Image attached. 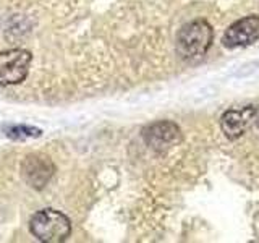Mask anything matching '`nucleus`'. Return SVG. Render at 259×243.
I'll return each mask as SVG.
<instances>
[{
  "label": "nucleus",
  "instance_id": "2",
  "mask_svg": "<svg viewBox=\"0 0 259 243\" xmlns=\"http://www.w3.org/2000/svg\"><path fill=\"white\" fill-rule=\"evenodd\" d=\"M29 230L39 241L60 243L65 241L71 233L70 219L60 211L42 209L31 217Z\"/></svg>",
  "mask_w": 259,
  "mask_h": 243
},
{
  "label": "nucleus",
  "instance_id": "3",
  "mask_svg": "<svg viewBox=\"0 0 259 243\" xmlns=\"http://www.w3.org/2000/svg\"><path fill=\"white\" fill-rule=\"evenodd\" d=\"M32 55L26 49L0 52V86L20 85L26 79Z\"/></svg>",
  "mask_w": 259,
  "mask_h": 243
},
{
  "label": "nucleus",
  "instance_id": "5",
  "mask_svg": "<svg viewBox=\"0 0 259 243\" xmlns=\"http://www.w3.org/2000/svg\"><path fill=\"white\" fill-rule=\"evenodd\" d=\"M143 140L157 152H164L182 140V130L170 120H160L143 130Z\"/></svg>",
  "mask_w": 259,
  "mask_h": 243
},
{
  "label": "nucleus",
  "instance_id": "1",
  "mask_svg": "<svg viewBox=\"0 0 259 243\" xmlns=\"http://www.w3.org/2000/svg\"><path fill=\"white\" fill-rule=\"evenodd\" d=\"M214 29L206 20L186 23L177 34V54L186 62L202 59L212 46Z\"/></svg>",
  "mask_w": 259,
  "mask_h": 243
},
{
  "label": "nucleus",
  "instance_id": "9",
  "mask_svg": "<svg viewBox=\"0 0 259 243\" xmlns=\"http://www.w3.org/2000/svg\"><path fill=\"white\" fill-rule=\"evenodd\" d=\"M257 128H259V120H257Z\"/></svg>",
  "mask_w": 259,
  "mask_h": 243
},
{
  "label": "nucleus",
  "instance_id": "7",
  "mask_svg": "<svg viewBox=\"0 0 259 243\" xmlns=\"http://www.w3.org/2000/svg\"><path fill=\"white\" fill-rule=\"evenodd\" d=\"M256 117L254 105H246L243 109H229L224 112L221 117L222 132L229 140H238L240 136L245 135L251 120Z\"/></svg>",
  "mask_w": 259,
  "mask_h": 243
},
{
  "label": "nucleus",
  "instance_id": "4",
  "mask_svg": "<svg viewBox=\"0 0 259 243\" xmlns=\"http://www.w3.org/2000/svg\"><path fill=\"white\" fill-rule=\"evenodd\" d=\"M55 172L51 157L42 154H28L21 162V177L31 188L42 190Z\"/></svg>",
  "mask_w": 259,
  "mask_h": 243
},
{
  "label": "nucleus",
  "instance_id": "8",
  "mask_svg": "<svg viewBox=\"0 0 259 243\" xmlns=\"http://www.w3.org/2000/svg\"><path fill=\"white\" fill-rule=\"evenodd\" d=\"M4 132L10 140H16V141H24V140H28V138H39L42 135V132L36 127L15 125V124L4 125Z\"/></svg>",
  "mask_w": 259,
  "mask_h": 243
},
{
  "label": "nucleus",
  "instance_id": "6",
  "mask_svg": "<svg viewBox=\"0 0 259 243\" xmlns=\"http://www.w3.org/2000/svg\"><path fill=\"white\" fill-rule=\"evenodd\" d=\"M259 40V16L249 15L230 24L222 37V44L227 49L246 47Z\"/></svg>",
  "mask_w": 259,
  "mask_h": 243
}]
</instances>
